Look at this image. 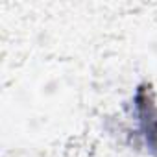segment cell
<instances>
[{"instance_id":"6da1fadb","label":"cell","mask_w":157,"mask_h":157,"mask_svg":"<svg viewBox=\"0 0 157 157\" xmlns=\"http://www.w3.org/2000/svg\"><path fill=\"white\" fill-rule=\"evenodd\" d=\"M137 100H139V113L142 117L140 122H142V129L146 135V142L151 146V150H157V118H153L157 115V109L148 100L140 102L139 96H137Z\"/></svg>"}]
</instances>
